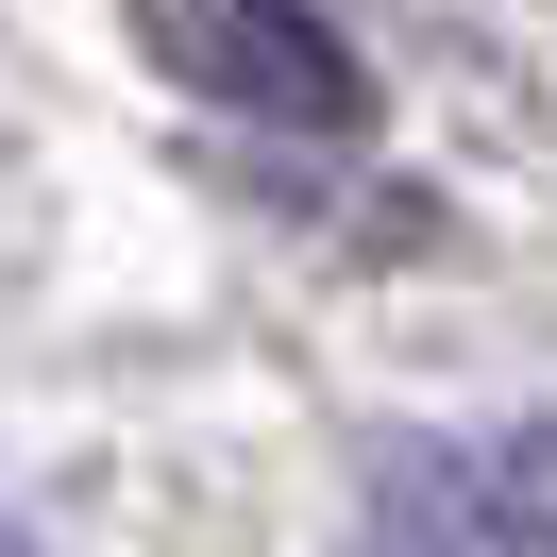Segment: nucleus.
I'll list each match as a JSON object with an SVG mask.
<instances>
[{
    "instance_id": "nucleus-2",
    "label": "nucleus",
    "mask_w": 557,
    "mask_h": 557,
    "mask_svg": "<svg viewBox=\"0 0 557 557\" xmlns=\"http://www.w3.org/2000/svg\"><path fill=\"white\" fill-rule=\"evenodd\" d=\"M152 51H170L203 102L271 119V136H355L372 119V69L321 0H152Z\"/></svg>"
},
{
    "instance_id": "nucleus-3",
    "label": "nucleus",
    "mask_w": 557,
    "mask_h": 557,
    "mask_svg": "<svg viewBox=\"0 0 557 557\" xmlns=\"http://www.w3.org/2000/svg\"><path fill=\"white\" fill-rule=\"evenodd\" d=\"M0 557H35V541H0Z\"/></svg>"
},
{
    "instance_id": "nucleus-1",
    "label": "nucleus",
    "mask_w": 557,
    "mask_h": 557,
    "mask_svg": "<svg viewBox=\"0 0 557 557\" xmlns=\"http://www.w3.org/2000/svg\"><path fill=\"white\" fill-rule=\"evenodd\" d=\"M372 541L388 557H557V406L456 422V440L372 473Z\"/></svg>"
}]
</instances>
